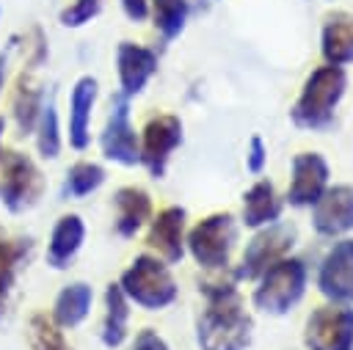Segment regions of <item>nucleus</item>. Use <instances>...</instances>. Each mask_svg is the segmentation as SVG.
I'll return each mask as SVG.
<instances>
[{"label": "nucleus", "instance_id": "obj_32", "mask_svg": "<svg viewBox=\"0 0 353 350\" xmlns=\"http://www.w3.org/2000/svg\"><path fill=\"white\" fill-rule=\"evenodd\" d=\"M121 8L132 22H143L149 17V0H121Z\"/></svg>", "mask_w": 353, "mask_h": 350}, {"label": "nucleus", "instance_id": "obj_31", "mask_svg": "<svg viewBox=\"0 0 353 350\" xmlns=\"http://www.w3.org/2000/svg\"><path fill=\"white\" fill-rule=\"evenodd\" d=\"M265 160H268V152H265V143L259 135H254L248 141V171L251 174H259L265 168Z\"/></svg>", "mask_w": 353, "mask_h": 350}, {"label": "nucleus", "instance_id": "obj_26", "mask_svg": "<svg viewBox=\"0 0 353 350\" xmlns=\"http://www.w3.org/2000/svg\"><path fill=\"white\" fill-rule=\"evenodd\" d=\"M36 146L39 154L52 160L61 152V132H58V113H55V99H44L39 121H36Z\"/></svg>", "mask_w": 353, "mask_h": 350}, {"label": "nucleus", "instance_id": "obj_6", "mask_svg": "<svg viewBox=\"0 0 353 350\" xmlns=\"http://www.w3.org/2000/svg\"><path fill=\"white\" fill-rule=\"evenodd\" d=\"M234 237H237L234 218L229 212H218V215H210L190 229L188 248L201 267L218 270V267H226Z\"/></svg>", "mask_w": 353, "mask_h": 350}, {"label": "nucleus", "instance_id": "obj_18", "mask_svg": "<svg viewBox=\"0 0 353 350\" xmlns=\"http://www.w3.org/2000/svg\"><path fill=\"white\" fill-rule=\"evenodd\" d=\"M323 58L334 66L353 61V11H336L323 25Z\"/></svg>", "mask_w": 353, "mask_h": 350}, {"label": "nucleus", "instance_id": "obj_19", "mask_svg": "<svg viewBox=\"0 0 353 350\" xmlns=\"http://www.w3.org/2000/svg\"><path fill=\"white\" fill-rule=\"evenodd\" d=\"M116 201V231L121 237H132L152 215V198L141 187H121L113 196Z\"/></svg>", "mask_w": 353, "mask_h": 350}, {"label": "nucleus", "instance_id": "obj_4", "mask_svg": "<svg viewBox=\"0 0 353 350\" xmlns=\"http://www.w3.org/2000/svg\"><path fill=\"white\" fill-rule=\"evenodd\" d=\"M306 287V267L301 259H279L265 273L254 289V306L268 314H284L295 306Z\"/></svg>", "mask_w": 353, "mask_h": 350}, {"label": "nucleus", "instance_id": "obj_1", "mask_svg": "<svg viewBox=\"0 0 353 350\" xmlns=\"http://www.w3.org/2000/svg\"><path fill=\"white\" fill-rule=\"evenodd\" d=\"M207 309L199 317L201 350H243L251 342V317L232 284H207Z\"/></svg>", "mask_w": 353, "mask_h": 350}, {"label": "nucleus", "instance_id": "obj_8", "mask_svg": "<svg viewBox=\"0 0 353 350\" xmlns=\"http://www.w3.org/2000/svg\"><path fill=\"white\" fill-rule=\"evenodd\" d=\"M102 154L113 163L121 165H135L141 163V146H138V135L130 124V96L116 94L110 102V113L102 130Z\"/></svg>", "mask_w": 353, "mask_h": 350}, {"label": "nucleus", "instance_id": "obj_33", "mask_svg": "<svg viewBox=\"0 0 353 350\" xmlns=\"http://www.w3.org/2000/svg\"><path fill=\"white\" fill-rule=\"evenodd\" d=\"M14 41H17V36L8 41V47L0 52V94H3V83H6V69H8V55H11V50H14Z\"/></svg>", "mask_w": 353, "mask_h": 350}, {"label": "nucleus", "instance_id": "obj_17", "mask_svg": "<svg viewBox=\"0 0 353 350\" xmlns=\"http://www.w3.org/2000/svg\"><path fill=\"white\" fill-rule=\"evenodd\" d=\"M83 237H85V223L80 215H63L58 218V223L52 226V234H50V245H47V262L55 267V270H63L74 254L80 251L83 245Z\"/></svg>", "mask_w": 353, "mask_h": 350}, {"label": "nucleus", "instance_id": "obj_27", "mask_svg": "<svg viewBox=\"0 0 353 350\" xmlns=\"http://www.w3.org/2000/svg\"><path fill=\"white\" fill-rule=\"evenodd\" d=\"M102 182H105V171H102L97 163H74V165L66 171L63 196H69V198H83V196L94 193Z\"/></svg>", "mask_w": 353, "mask_h": 350}, {"label": "nucleus", "instance_id": "obj_20", "mask_svg": "<svg viewBox=\"0 0 353 350\" xmlns=\"http://www.w3.org/2000/svg\"><path fill=\"white\" fill-rule=\"evenodd\" d=\"M91 300H94V292L85 281H74L69 287H63L55 298V306H52V317H55V325L58 328H74L85 320L88 309H91Z\"/></svg>", "mask_w": 353, "mask_h": 350}, {"label": "nucleus", "instance_id": "obj_24", "mask_svg": "<svg viewBox=\"0 0 353 350\" xmlns=\"http://www.w3.org/2000/svg\"><path fill=\"white\" fill-rule=\"evenodd\" d=\"M149 8H152L154 28L160 30V36L165 41L176 39L185 30V22L190 14L188 0H149Z\"/></svg>", "mask_w": 353, "mask_h": 350}, {"label": "nucleus", "instance_id": "obj_12", "mask_svg": "<svg viewBox=\"0 0 353 350\" xmlns=\"http://www.w3.org/2000/svg\"><path fill=\"white\" fill-rule=\"evenodd\" d=\"M320 292L334 303L353 300V240H339L320 265Z\"/></svg>", "mask_w": 353, "mask_h": 350}, {"label": "nucleus", "instance_id": "obj_22", "mask_svg": "<svg viewBox=\"0 0 353 350\" xmlns=\"http://www.w3.org/2000/svg\"><path fill=\"white\" fill-rule=\"evenodd\" d=\"M105 325H102V342L108 347H119L127 339V317H130V306H127V295L121 292L119 284H108L105 289Z\"/></svg>", "mask_w": 353, "mask_h": 350}, {"label": "nucleus", "instance_id": "obj_2", "mask_svg": "<svg viewBox=\"0 0 353 350\" xmlns=\"http://www.w3.org/2000/svg\"><path fill=\"white\" fill-rule=\"evenodd\" d=\"M345 85H347V77L342 66L328 63V66L314 69L309 80L303 83V91L292 107V121L306 130L328 127L334 119V107L345 94Z\"/></svg>", "mask_w": 353, "mask_h": 350}, {"label": "nucleus", "instance_id": "obj_5", "mask_svg": "<svg viewBox=\"0 0 353 350\" xmlns=\"http://www.w3.org/2000/svg\"><path fill=\"white\" fill-rule=\"evenodd\" d=\"M44 193V179L36 163L22 152H3L0 157V201L8 212H25Z\"/></svg>", "mask_w": 353, "mask_h": 350}, {"label": "nucleus", "instance_id": "obj_13", "mask_svg": "<svg viewBox=\"0 0 353 350\" xmlns=\"http://www.w3.org/2000/svg\"><path fill=\"white\" fill-rule=\"evenodd\" d=\"M328 182V165L320 154L314 152H301L292 160V185H290V204L292 207H306L320 198Z\"/></svg>", "mask_w": 353, "mask_h": 350}, {"label": "nucleus", "instance_id": "obj_25", "mask_svg": "<svg viewBox=\"0 0 353 350\" xmlns=\"http://www.w3.org/2000/svg\"><path fill=\"white\" fill-rule=\"evenodd\" d=\"M30 251V240H6V231L0 226V309L6 306V298L14 287V276L19 262L28 256Z\"/></svg>", "mask_w": 353, "mask_h": 350}, {"label": "nucleus", "instance_id": "obj_10", "mask_svg": "<svg viewBox=\"0 0 353 350\" xmlns=\"http://www.w3.org/2000/svg\"><path fill=\"white\" fill-rule=\"evenodd\" d=\"M182 143V121L171 113L154 116L143 127V143H141V163L149 168L152 176H163L168 154Z\"/></svg>", "mask_w": 353, "mask_h": 350}, {"label": "nucleus", "instance_id": "obj_23", "mask_svg": "<svg viewBox=\"0 0 353 350\" xmlns=\"http://www.w3.org/2000/svg\"><path fill=\"white\" fill-rule=\"evenodd\" d=\"M41 105H44V91L36 88L30 83V77L22 74L19 77V85H17V96H14V119H17L19 135H28L30 130H36Z\"/></svg>", "mask_w": 353, "mask_h": 350}, {"label": "nucleus", "instance_id": "obj_34", "mask_svg": "<svg viewBox=\"0 0 353 350\" xmlns=\"http://www.w3.org/2000/svg\"><path fill=\"white\" fill-rule=\"evenodd\" d=\"M3 127H6V121L0 119V138H3ZM0 157H3V146H0Z\"/></svg>", "mask_w": 353, "mask_h": 350}, {"label": "nucleus", "instance_id": "obj_11", "mask_svg": "<svg viewBox=\"0 0 353 350\" xmlns=\"http://www.w3.org/2000/svg\"><path fill=\"white\" fill-rule=\"evenodd\" d=\"M312 223L320 234L336 237L353 229V185H334L314 201Z\"/></svg>", "mask_w": 353, "mask_h": 350}, {"label": "nucleus", "instance_id": "obj_21", "mask_svg": "<svg viewBox=\"0 0 353 350\" xmlns=\"http://www.w3.org/2000/svg\"><path fill=\"white\" fill-rule=\"evenodd\" d=\"M279 215H281V198L276 196L270 182L262 179L243 196V220H245V226H251V229L268 226V223H276Z\"/></svg>", "mask_w": 353, "mask_h": 350}, {"label": "nucleus", "instance_id": "obj_16", "mask_svg": "<svg viewBox=\"0 0 353 350\" xmlns=\"http://www.w3.org/2000/svg\"><path fill=\"white\" fill-rule=\"evenodd\" d=\"M99 85L91 74L80 77L69 96V143L74 149H85L91 141V110L97 102Z\"/></svg>", "mask_w": 353, "mask_h": 350}, {"label": "nucleus", "instance_id": "obj_9", "mask_svg": "<svg viewBox=\"0 0 353 350\" xmlns=\"http://www.w3.org/2000/svg\"><path fill=\"white\" fill-rule=\"evenodd\" d=\"M295 243V229L287 226V223H273L268 226L265 231H259L248 245H245V254H243V265L237 270L240 278H256L262 276L273 262L284 259L287 251L292 248Z\"/></svg>", "mask_w": 353, "mask_h": 350}, {"label": "nucleus", "instance_id": "obj_3", "mask_svg": "<svg viewBox=\"0 0 353 350\" xmlns=\"http://www.w3.org/2000/svg\"><path fill=\"white\" fill-rule=\"evenodd\" d=\"M119 287L127 295V300H132L149 311H157L176 298L174 276L157 256H149V254H141L132 259V265L121 273Z\"/></svg>", "mask_w": 353, "mask_h": 350}, {"label": "nucleus", "instance_id": "obj_7", "mask_svg": "<svg viewBox=\"0 0 353 350\" xmlns=\"http://www.w3.org/2000/svg\"><path fill=\"white\" fill-rule=\"evenodd\" d=\"M309 350H353V309L347 306H320L306 320Z\"/></svg>", "mask_w": 353, "mask_h": 350}, {"label": "nucleus", "instance_id": "obj_28", "mask_svg": "<svg viewBox=\"0 0 353 350\" xmlns=\"http://www.w3.org/2000/svg\"><path fill=\"white\" fill-rule=\"evenodd\" d=\"M30 325H33V347L36 350H69L58 325L47 322L44 317H33Z\"/></svg>", "mask_w": 353, "mask_h": 350}, {"label": "nucleus", "instance_id": "obj_30", "mask_svg": "<svg viewBox=\"0 0 353 350\" xmlns=\"http://www.w3.org/2000/svg\"><path fill=\"white\" fill-rule=\"evenodd\" d=\"M130 350H171V347L163 342V336H157V331L143 328V331H138V336H135Z\"/></svg>", "mask_w": 353, "mask_h": 350}, {"label": "nucleus", "instance_id": "obj_15", "mask_svg": "<svg viewBox=\"0 0 353 350\" xmlns=\"http://www.w3.org/2000/svg\"><path fill=\"white\" fill-rule=\"evenodd\" d=\"M146 243L165 262H179L185 254V209L182 207H165L163 212H157V218L149 226Z\"/></svg>", "mask_w": 353, "mask_h": 350}, {"label": "nucleus", "instance_id": "obj_29", "mask_svg": "<svg viewBox=\"0 0 353 350\" xmlns=\"http://www.w3.org/2000/svg\"><path fill=\"white\" fill-rule=\"evenodd\" d=\"M102 8V0H74L72 6H66L61 11V25L66 28H80L85 22H91Z\"/></svg>", "mask_w": 353, "mask_h": 350}, {"label": "nucleus", "instance_id": "obj_14", "mask_svg": "<svg viewBox=\"0 0 353 350\" xmlns=\"http://www.w3.org/2000/svg\"><path fill=\"white\" fill-rule=\"evenodd\" d=\"M116 69H119V83L124 96H135L143 91L149 77L157 72V55L149 47L121 41L116 50Z\"/></svg>", "mask_w": 353, "mask_h": 350}]
</instances>
